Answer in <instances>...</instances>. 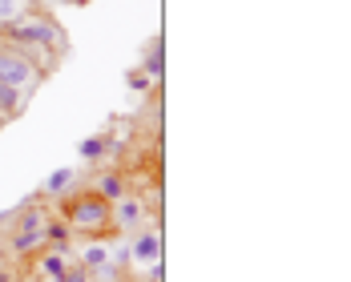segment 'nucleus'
<instances>
[{"label":"nucleus","mask_w":351,"mask_h":282,"mask_svg":"<svg viewBox=\"0 0 351 282\" xmlns=\"http://www.w3.org/2000/svg\"><path fill=\"white\" fill-rule=\"evenodd\" d=\"M4 44H33V49H65V33L53 25V21H12V25H0Z\"/></svg>","instance_id":"nucleus-3"},{"label":"nucleus","mask_w":351,"mask_h":282,"mask_svg":"<svg viewBox=\"0 0 351 282\" xmlns=\"http://www.w3.org/2000/svg\"><path fill=\"white\" fill-rule=\"evenodd\" d=\"M113 226L117 230H125V234H138V230H145V202L141 198H117L113 202Z\"/></svg>","instance_id":"nucleus-5"},{"label":"nucleus","mask_w":351,"mask_h":282,"mask_svg":"<svg viewBox=\"0 0 351 282\" xmlns=\"http://www.w3.org/2000/svg\"><path fill=\"white\" fill-rule=\"evenodd\" d=\"M125 85H130V89H141V93H145V89H149V77H145V73H134V77H130Z\"/></svg>","instance_id":"nucleus-15"},{"label":"nucleus","mask_w":351,"mask_h":282,"mask_svg":"<svg viewBox=\"0 0 351 282\" xmlns=\"http://www.w3.org/2000/svg\"><path fill=\"white\" fill-rule=\"evenodd\" d=\"M93 194H101L106 202L125 198V177H121V174H101V177H97V190H93Z\"/></svg>","instance_id":"nucleus-10"},{"label":"nucleus","mask_w":351,"mask_h":282,"mask_svg":"<svg viewBox=\"0 0 351 282\" xmlns=\"http://www.w3.org/2000/svg\"><path fill=\"white\" fill-rule=\"evenodd\" d=\"M77 262H81L85 270H101V266H109V242H93V246H85L81 254H77Z\"/></svg>","instance_id":"nucleus-8"},{"label":"nucleus","mask_w":351,"mask_h":282,"mask_svg":"<svg viewBox=\"0 0 351 282\" xmlns=\"http://www.w3.org/2000/svg\"><path fill=\"white\" fill-rule=\"evenodd\" d=\"M130 258H134V266H154V262H162V234H158V230H138V234H130Z\"/></svg>","instance_id":"nucleus-6"},{"label":"nucleus","mask_w":351,"mask_h":282,"mask_svg":"<svg viewBox=\"0 0 351 282\" xmlns=\"http://www.w3.org/2000/svg\"><path fill=\"white\" fill-rule=\"evenodd\" d=\"M8 250L16 258H29L45 250V206H25L12 214V234H8Z\"/></svg>","instance_id":"nucleus-2"},{"label":"nucleus","mask_w":351,"mask_h":282,"mask_svg":"<svg viewBox=\"0 0 351 282\" xmlns=\"http://www.w3.org/2000/svg\"><path fill=\"white\" fill-rule=\"evenodd\" d=\"M21 105H25V93L0 81V121H4V117H16V113H21Z\"/></svg>","instance_id":"nucleus-9"},{"label":"nucleus","mask_w":351,"mask_h":282,"mask_svg":"<svg viewBox=\"0 0 351 282\" xmlns=\"http://www.w3.org/2000/svg\"><path fill=\"white\" fill-rule=\"evenodd\" d=\"M36 270H40L49 282H61V274L69 270V258H65L61 250H49V246H45L40 254H36Z\"/></svg>","instance_id":"nucleus-7"},{"label":"nucleus","mask_w":351,"mask_h":282,"mask_svg":"<svg viewBox=\"0 0 351 282\" xmlns=\"http://www.w3.org/2000/svg\"><path fill=\"white\" fill-rule=\"evenodd\" d=\"M109 153V138H85L81 141V157L85 162H101Z\"/></svg>","instance_id":"nucleus-12"},{"label":"nucleus","mask_w":351,"mask_h":282,"mask_svg":"<svg viewBox=\"0 0 351 282\" xmlns=\"http://www.w3.org/2000/svg\"><path fill=\"white\" fill-rule=\"evenodd\" d=\"M73 170H57V174L49 177V181H45V185H40V194H45V198H61V194H65V190H69L73 185Z\"/></svg>","instance_id":"nucleus-11"},{"label":"nucleus","mask_w":351,"mask_h":282,"mask_svg":"<svg viewBox=\"0 0 351 282\" xmlns=\"http://www.w3.org/2000/svg\"><path fill=\"white\" fill-rule=\"evenodd\" d=\"M21 0H0V25H12V21H21Z\"/></svg>","instance_id":"nucleus-14"},{"label":"nucleus","mask_w":351,"mask_h":282,"mask_svg":"<svg viewBox=\"0 0 351 282\" xmlns=\"http://www.w3.org/2000/svg\"><path fill=\"white\" fill-rule=\"evenodd\" d=\"M0 81L12 85V89H21V93L29 97V93L36 89V81H40V69L33 65V57H29L25 49L0 44Z\"/></svg>","instance_id":"nucleus-4"},{"label":"nucleus","mask_w":351,"mask_h":282,"mask_svg":"<svg viewBox=\"0 0 351 282\" xmlns=\"http://www.w3.org/2000/svg\"><path fill=\"white\" fill-rule=\"evenodd\" d=\"M65 222L73 234H101L113 226V202H106L101 194H77L65 206Z\"/></svg>","instance_id":"nucleus-1"},{"label":"nucleus","mask_w":351,"mask_h":282,"mask_svg":"<svg viewBox=\"0 0 351 282\" xmlns=\"http://www.w3.org/2000/svg\"><path fill=\"white\" fill-rule=\"evenodd\" d=\"M141 73H145L149 81H158V77H162V44H158V40L149 44V53H145V61H141Z\"/></svg>","instance_id":"nucleus-13"}]
</instances>
